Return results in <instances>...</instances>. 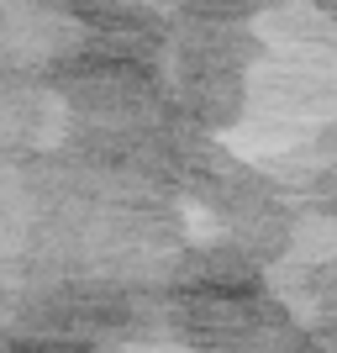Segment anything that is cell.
Returning a JSON list of instances; mask_svg holds the SVG:
<instances>
[]
</instances>
